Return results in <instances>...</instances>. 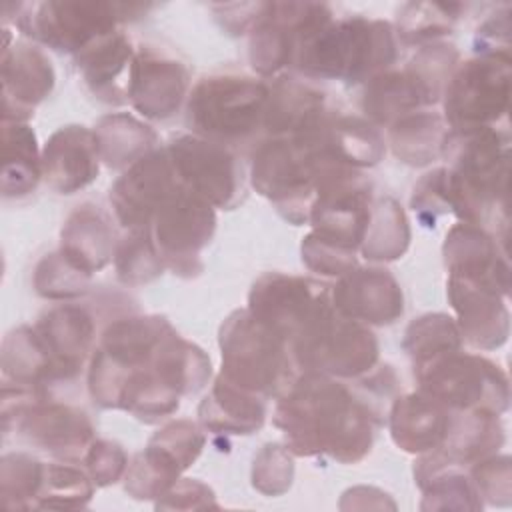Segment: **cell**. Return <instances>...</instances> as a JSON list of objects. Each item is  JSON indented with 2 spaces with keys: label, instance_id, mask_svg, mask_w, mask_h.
Masks as SVG:
<instances>
[{
  "label": "cell",
  "instance_id": "6da1fadb",
  "mask_svg": "<svg viewBox=\"0 0 512 512\" xmlns=\"http://www.w3.org/2000/svg\"><path fill=\"white\" fill-rule=\"evenodd\" d=\"M274 422L298 454L328 452L340 462H356L372 446V416L366 406L320 372L292 382Z\"/></svg>",
  "mask_w": 512,
  "mask_h": 512
},
{
  "label": "cell",
  "instance_id": "7a4b0ae2",
  "mask_svg": "<svg viewBox=\"0 0 512 512\" xmlns=\"http://www.w3.org/2000/svg\"><path fill=\"white\" fill-rule=\"evenodd\" d=\"M396 58V38L388 22L346 18L332 20L328 6L304 26L292 62L316 78L358 82L378 76Z\"/></svg>",
  "mask_w": 512,
  "mask_h": 512
},
{
  "label": "cell",
  "instance_id": "3957f363",
  "mask_svg": "<svg viewBox=\"0 0 512 512\" xmlns=\"http://www.w3.org/2000/svg\"><path fill=\"white\" fill-rule=\"evenodd\" d=\"M222 374L252 394H280L292 386L286 340L248 310L226 318L220 330Z\"/></svg>",
  "mask_w": 512,
  "mask_h": 512
},
{
  "label": "cell",
  "instance_id": "277c9868",
  "mask_svg": "<svg viewBox=\"0 0 512 512\" xmlns=\"http://www.w3.org/2000/svg\"><path fill=\"white\" fill-rule=\"evenodd\" d=\"M268 92L264 82L248 76L204 78L190 94L188 126L218 144L240 142L264 124Z\"/></svg>",
  "mask_w": 512,
  "mask_h": 512
},
{
  "label": "cell",
  "instance_id": "5b68a950",
  "mask_svg": "<svg viewBox=\"0 0 512 512\" xmlns=\"http://www.w3.org/2000/svg\"><path fill=\"white\" fill-rule=\"evenodd\" d=\"M294 356L310 372L358 376L376 362L378 342L358 320L340 314L326 296L296 334Z\"/></svg>",
  "mask_w": 512,
  "mask_h": 512
},
{
  "label": "cell",
  "instance_id": "8992f818",
  "mask_svg": "<svg viewBox=\"0 0 512 512\" xmlns=\"http://www.w3.org/2000/svg\"><path fill=\"white\" fill-rule=\"evenodd\" d=\"M420 392L448 410L502 412L508 406L506 376L480 356L458 354V350L416 366Z\"/></svg>",
  "mask_w": 512,
  "mask_h": 512
},
{
  "label": "cell",
  "instance_id": "52a82bcc",
  "mask_svg": "<svg viewBox=\"0 0 512 512\" xmlns=\"http://www.w3.org/2000/svg\"><path fill=\"white\" fill-rule=\"evenodd\" d=\"M510 98V58L482 56L464 62L448 78L446 120L454 130L494 128L506 116Z\"/></svg>",
  "mask_w": 512,
  "mask_h": 512
},
{
  "label": "cell",
  "instance_id": "ba28073f",
  "mask_svg": "<svg viewBox=\"0 0 512 512\" xmlns=\"http://www.w3.org/2000/svg\"><path fill=\"white\" fill-rule=\"evenodd\" d=\"M154 220V246L164 264L176 272L194 274L202 268L198 256L216 228L214 206L180 186L158 206Z\"/></svg>",
  "mask_w": 512,
  "mask_h": 512
},
{
  "label": "cell",
  "instance_id": "9c48e42d",
  "mask_svg": "<svg viewBox=\"0 0 512 512\" xmlns=\"http://www.w3.org/2000/svg\"><path fill=\"white\" fill-rule=\"evenodd\" d=\"M180 182L218 208H234L244 198L242 166L224 146L200 136H180L168 146Z\"/></svg>",
  "mask_w": 512,
  "mask_h": 512
},
{
  "label": "cell",
  "instance_id": "30bf717a",
  "mask_svg": "<svg viewBox=\"0 0 512 512\" xmlns=\"http://www.w3.org/2000/svg\"><path fill=\"white\" fill-rule=\"evenodd\" d=\"M122 4L108 2H44L32 16H22L26 34L56 50H84L94 40L114 32Z\"/></svg>",
  "mask_w": 512,
  "mask_h": 512
},
{
  "label": "cell",
  "instance_id": "8fae6325",
  "mask_svg": "<svg viewBox=\"0 0 512 512\" xmlns=\"http://www.w3.org/2000/svg\"><path fill=\"white\" fill-rule=\"evenodd\" d=\"M180 186L168 150L150 152L130 166V170L110 190L116 218L130 230L148 228L158 206Z\"/></svg>",
  "mask_w": 512,
  "mask_h": 512
},
{
  "label": "cell",
  "instance_id": "7c38bea8",
  "mask_svg": "<svg viewBox=\"0 0 512 512\" xmlns=\"http://www.w3.org/2000/svg\"><path fill=\"white\" fill-rule=\"evenodd\" d=\"M326 296L328 290L310 280L266 274L252 286L248 312L270 326L278 336L290 340L296 338Z\"/></svg>",
  "mask_w": 512,
  "mask_h": 512
},
{
  "label": "cell",
  "instance_id": "4fadbf2b",
  "mask_svg": "<svg viewBox=\"0 0 512 512\" xmlns=\"http://www.w3.org/2000/svg\"><path fill=\"white\" fill-rule=\"evenodd\" d=\"M448 292L462 330L472 344L494 348L506 340L508 310L502 298L508 294V282L450 274Z\"/></svg>",
  "mask_w": 512,
  "mask_h": 512
},
{
  "label": "cell",
  "instance_id": "5bb4252c",
  "mask_svg": "<svg viewBox=\"0 0 512 512\" xmlns=\"http://www.w3.org/2000/svg\"><path fill=\"white\" fill-rule=\"evenodd\" d=\"M186 86L188 72L180 62L142 48L134 56L126 96L144 116L164 120L180 108Z\"/></svg>",
  "mask_w": 512,
  "mask_h": 512
},
{
  "label": "cell",
  "instance_id": "9a60e30c",
  "mask_svg": "<svg viewBox=\"0 0 512 512\" xmlns=\"http://www.w3.org/2000/svg\"><path fill=\"white\" fill-rule=\"evenodd\" d=\"M98 144L84 126H66L50 136L42 156V174L50 188L72 194L98 176Z\"/></svg>",
  "mask_w": 512,
  "mask_h": 512
},
{
  "label": "cell",
  "instance_id": "2e32d148",
  "mask_svg": "<svg viewBox=\"0 0 512 512\" xmlns=\"http://www.w3.org/2000/svg\"><path fill=\"white\" fill-rule=\"evenodd\" d=\"M332 304L352 320L390 324L402 314V292L388 270H350L334 288Z\"/></svg>",
  "mask_w": 512,
  "mask_h": 512
},
{
  "label": "cell",
  "instance_id": "e0dca14e",
  "mask_svg": "<svg viewBox=\"0 0 512 512\" xmlns=\"http://www.w3.org/2000/svg\"><path fill=\"white\" fill-rule=\"evenodd\" d=\"M36 332L50 354L54 382L74 378L92 344L90 316L82 308L60 306L44 316Z\"/></svg>",
  "mask_w": 512,
  "mask_h": 512
},
{
  "label": "cell",
  "instance_id": "ac0fdd59",
  "mask_svg": "<svg viewBox=\"0 0 512 512\" xmlns=\"http://www.w3.org/2000/svg\"><path fill=\"white\" fill-rule=\"evenodd\" d=\"M30 442L62 458H78L92 440V424L86 414L62 404L32 406L22 422Z\"/></svg>",
  "mask_w": 512,
  "mask_h": 512
},
{
  "label": "cell",
  "instance_id": "d6986e66",
  "mask_svg": "<svg viewBox=\"0 0 512 512\" xmlns=\"http://www.w3.org/2000/svg\"><path fill=\"white\" fill-rule=\"evenodd\" d=\"M446 410L424 392L398 398L390 418L394 442L408 452H424L440 446L450 424Z\"/></svg>",
  "mask_w": 512,
  "mask_h": 512
},
{
  "label": "cell",
  "instance_id": "ffe728a7",
  "mask_svg": "<svg viewBox=\"0 0 512 512\" xmlns=\"http://www.w3.org/2000/svg\"><path fill=\"white\" fill-rule=\"evenodd\" d=\"M4 106L14 100L16 122L30 116L34 104L46 98L54 84L50 60L36 48L16 44L12 52H4Z\"/></svg>",
  "mask_w": 512,
  "mask_h": 512
},
{
  "label": "cell",
  "instance_id": "44dd1931",
  "mask_svg": "<svg viewBox=\"0 0 512 512\" xmlns=\"http://www.w3.org/2000/svg\"><path fill=\"white\" fill-rule=\"evenodd\" d=\"M324 96L294 78H280L268 92L264 126L270 134H302L320 124L324 114Z\"/></svg>",
  "mask_w": 512,
  "mask_h": 512
},
{
  "label": "cell",
  "instance_id": "7402d4cb",
  "mask_svg": "<svg viewBox=\"0 0 512 512\" xmlns=\"http://www.w3.org/2000/svg\"><path fill=\"white\" fill-rule=\"evenodd\" d=\"M60 252L86 274L108 264L112 256V230L106 214L92 204L78 206L62 228Z\"/></svg>",
  "mask_w": 512,
  "mask_h": 512
},
{
  "label": "cell",
  "instance_id": "603a6c76",
  "mask_svg": "<svg viewBox=\"0 0 512 512\" xmlns=\"http://www.w3.org/2000/svg\"><path fill=\"white\" fill-rule=\"evenodd\" d=\"M262 400L220 376L200 404V420L206 428L226 434H250L264 422Z\"/></svg>",
  "mask_w": 512,
  "mask_h": 512
},
{
  "label": "cell",
  "instance_id": "cb8c5ba5",
  "mask_svg": "<svg viewBox=\"0 0 512 512\" xmlns=\"http://www.w3.org/2000/svg\"><path fill=\"white\" fill-rule=\"evenodd\" d=\"M436 98L438 92L414 68L390 74L382 72L366 84L364 110L378 122H390L392 118L422 104H430Z\"/></svg>",
  "mask_w": 512,
  "mask_h": 512
},
{
  "label": "cell",
  "instance_id": "d4e9b609",
  "mask_svg": "<svg viewBox=\"0 0 512 512\" xmlns=\"http://www.w3.org/2000/svg\"><path fill=\"white\" fill-rule=\"evenodd\" d=\"M132 62L130 42L120 32H110L78 52V66L82 68L84 80L108 102H120L116 98L122 96L120 78L124 74L130 76Z\"/></svg>",
  "mask_w": 512,
  "mask_h": 512
},
{
  "label": "cell",
  "instance_id": "484cf974",
  "mask_svg": "<svg viewBox=\"0 0 512 512\" xmlns=\"http://www.w3.org/2000/svg\"><path fill=\"white\" fill-rule=\"evenodd\" d=\"M100 158L114 168L134 164L148 154L156 136L154 132L126 114H114L100 120L94 130Z\"/></svg>",
  "mask_w": 512,
  "mask_h": 512
},
{
  "label": "cell",
  "instance_id": "4316f807",
  "mask_svg": "<svg viewBox=\"0 0 512 512\" xmlns=\"http://www.w3.org/2000/svg\"><path fill=\"white\" fill-rule=\"evenodd\" d=\"M42 174V160H38L34 132L20 122L4 124V196H22L36 188Z\"/></svg>",
  "mask_w": 512,
  "mask_h": 512
},
{
  "label": "cell",
  "instance_id": "83f0119b",
  "mask_svg": "<svg viewBox=\"0 0 512 512\" xmlns=\"http://www.w3.org/2000/svg\"><path fill=\"white\" fill-rule=\"evenodd\" d=\"M448 132L436 114H408L396 120L392 144L398 158L408 164H428L442 154Z\"/></svg>",
  "mask_w": 512,
  "mask_h": 512
},
{
  "label": "cell",
  "instance_id": "f1b7e54d",
  "mask_svg": "<svg viewBox=\"0 0 512 512\" xmlns=\"http://www.w3.org/2000/svg\"><path fill=\"white\" fill-rule=\"evenodd\" d=\"M410 240L408 220L400 206L392 200H380L370 210L364 234V254L370 260H394L404 254Z\"/></svg>",
  "mask_w": 512,
  "mask_h": 512
},
{
  "label": "cell",
  "instance_id": "f546056e",
  "mask_svg": "<svg viewBox=\"0 0 512 512\" xmlns=\"http://www.w3.org/2000/svg\"><path fill=\"white\" fill-rule=\"evenodd\" d=\"M404 346L414 364H424L442 354L460 348V332L452 318L444 314H428L414 320L406 330Z\"/></svg>",
  "mask_w": 512,
  "mask_h": 512
},
{
  "label": "cell",
  "instance_id": "4dcf8cb0",
  "mask_svg": "<svg viewBox=\"0 0 512 512\" xmlns=\"http://www.w3.org/2000/svg\"><path fill=\"white\" fill-rule=\"evenodd\" d=\"M162 268L164 262L150 238V230H132L130 236L124 238L116 254L118 278L126 284L148 282L156 278L162 272Z\"/></svg>",
  "mask_w": 512,
  "mask_h": 512
},
{
  "label": "cell",
  "instance_id": "1f68e13d",
  "mask_svg": "<svg viewBox=\"0 0 512 512\" xmlns=\"http://www.w3.org/2000/svg\"><path fill=\"white\" fill-rule=\"evenodd\" d=\"M42 484L46 490L38 498H44L42 506L48 508L84 506V502L92 496L86 476L68 466H44Z\"/></svg>",
  "mask_w": 512,
  "mask_h": 512
},
{
  "label": "cell",
  "instance_id": "d6a6232c",
  "mask_svg": "<svg viewBox=\"0 0 512 512\" xmlns=\"http://www.w3.org/2000/svg\"><path fill=\"white\" fill-rule=\"evenodd\" d=\"M408 10L412 14L402 12V26L400 34L408 42H420V40H430L434 36L446 34L452 28V22L456 20V10L460 8L458 4H408Z\"/></svg>",
  "mask_w": 512,
  "mask_h": 512
},
{
  "label": "cell",
  "instance_id": "836d02e7",
  "mask_svg": "<svg viewBox=\"0 0 512 512\" xmlns=\"http://www.w3.org/2000/svg\"><path fill=\"white\" fill-rule=\"evenodd\" d=\"M150 444L156 446L158 450H162L166 456H170L184 470L200 454L202 444H204V436L200 434V430L192 422L178 420V422H170L168 426H164L150 440Z\"/></svg>",
  "mask_w": 512,
  "mask_h": 512
},
{
  "label": "cell",
  "instance_id": "e575fe53",
  "mask_svg": "<svg viewBox=\"0 0 512 512\" xmlns=\"http://www.w3.org/2000/svg\"><path fill=\"white\" fill-rule=\"evenodd\" d=\"M62 258V274H56V268L48 260V256L36 268V290L46 298H72L86 290L90 274L76 268L72 262Z\"/></svg>",
  "mask_w": 512,
  "mask_h": 512
},
{
  "label": "cell",
  "instance_id": "d590c367",
  "mask_svg": "<svg viewBox=\"0 0 512 512\" xmlns=\"http://www.w3.org/2000/svg\"><path fill=\"white\" fill-rule=\"evenodd\" d=\"M86 466L94 478L96 484L106 486L118 480L126 466V454L124 450L108 440H98L92 442L88 456H86Z\"/></svg>",
  "mask_w": 512,
  "mask_h": 512
}]
</instances>
